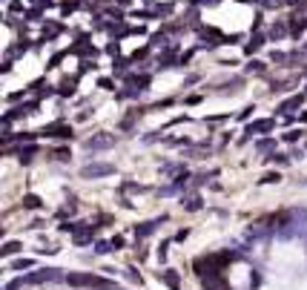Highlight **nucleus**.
<instances>
[{"mask_svg":"<svg viewBox=\"0 0 307 290\" xmlns=\"http://www.w3.org/2000/svg\"><path fill=\"white\" fill-rule=\"evenodd\" d=\"M161 279L167 281L172 290H178V273H176V270H164V273H161Z\"/></svg>","mask_w":307,"mask_h":290,"instance_id":"nucleus-1","label":"nucleus"},{"mask_svg":"<svg viewBox=\"0 0 307 290\" xmlns=\"http://www.w3.org/2000/svg\"><path fill=\"white\" fill-rule=\"evenodd\" d=\"M23 267H32V262H29V259H23V262L15 264V270H23Z\"/></svg>","mask_w":307,"mask_h":290,"instance_id":"nucleus-6","label":"nucleus"},{"mask_svg":"<svg viewBox=\"0 0 307 290\" xmlns=\"http://www.w3.org/2000/svg\"><path fill=\"white\" fill-rule=\"evenodd\" d=\"M152 230H155V224H144V227H138V230H135V233H141V236H149Z\"/></svg>","mask_w":307,"mask_h":290,"instance_id":"nucleus-4","label":"nucleus"},{"mask_svg":"<svg viewBox=\"0 0 307 290\" xmlns=\"http://www.w3.org/2000/svg\"><path fill=\"white\" fill-rule=\"evenodd\" d=\"M20 250V241H9V244L3 247V256H12V253H18Z\"/></svg>","mask_w":307,"mask_h":290,"instance_id":"nucleus-3","label":"nucleus"},{"mask_svg":"<svg viewBox=\"0 0 307 290\" xmlns=\"http://www.w3.org/2000/svg\"><path fill=\"white\" fill-rule=\"evenodd\" d=\"M109 244H112V247H115V250H121V247H123V238H121V236H115V238H112V241H109Z\"/></svg>","mask_w":307,"mask_h":290,"instance_id":"nucleus-5","label":"nucleus"},{"mask_svg":"<svg viewBox=\"0 0 307 290\" xmlns=\"http://www.w3.org/2000/svg\"><path fill=\"white\" fill-rule=\"evenodd\" d=\"M23 207H29V210H37V207H40V201H37L35 195H26V198H23Z\"/></svg>","mask_w":307,"mask_h":290,"instance_id":"nucleus-2","label":"nucleus"}]
</instances>
